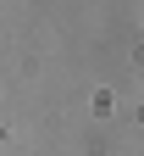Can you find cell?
Masks as SVG:
<instances>
[]
</instances>
